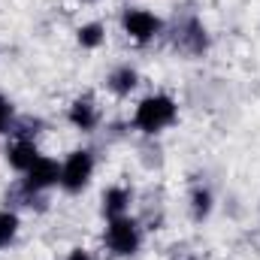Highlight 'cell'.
<instances>
[{"label": "cell", "mask_w": 260, "mask_h": 260, "mask_svg": "<svg viewBox=\"0 0 260 260\" xmlns=\"http://www.w3.org/2000/svg\"><path fill=\"white\" fill-rule=\"evenodd\" d=\"M133 121H136V127L145 130V133H157V130H164L167 124H173L176 121V103H173V97H167V94L145 97L136 106Z\"/></svg>", "instance_id": "6da1fadb"}, {"label": "cell", "mask_w": 260, "mask_h": 260, "mask_svg": "<svg viewBox=\"0 0 260 260\" xmlns=\"http://www.w3.org/2000/svg\"><path fill=\"white\" fill-rule=\"evenodd\" d=\"M91 170H94L91 151H73L67 157V164L61 167V185H64L67 191H73V194L82 191L88 185V179H91Z\"/></svg>", "instance_id": "7a4b0ae2"}, {"label": "cell", "mask_w": 260, "mask_h": 260, "mask_svg": "<svg viewBox=\"0 0 260 260\" xmlns=\"http://www.w3.org/2000/svg\"><path fill=\"white\" fill-rule=\"evenodd\" d=\"M106 242L115 254H133L139 248V230L130 218H112L109 221V230H106Z\"/></svg>", "instance_id": "3957f363"}, {"label": "cell", "mask_w": 260, "mask_h": 260, "mask_svg": "<svg viewBox=\"0 0 260 260\" xmlns=\"http://www.w3.org/2000/svg\"><path fill=\"white\" fill-rule=\"evenodd\" d=\"M55 182H61V167H58V160H52V157H37L34 160V167L27 170V191H43V188H49V185H55Z\"/></svg>", "instance_id": "277c9868"}, {"label": "cell", "mask_w": 260, "mask_h": 260, "mask_svg": "<svg viewBox=\"0 0 260 260\" xmlns=\"http://www.w3.org/2000/svg\"><path fill=\"white\" fill-rule=\"evenodd\" d=\"M124 30H127L136 43H148L160 30V21L151 12H145V9H130L127 15H124Z\"/></svg>", "instance_id": "5b68a950"}, {"label": "cell", "mask_w": 260, "mask_h": 260, "mask_svg": "<svg viewBox=\"0 0 260 260\" xmlns=\"http://www.w3.org/2000/svg\"><path fill=\"white\" fill-rule=\"evenodd\" d=\"M37 157H40V151H37L34 139H18V142L9 148V164H12L18 173H27Z\"/></svg>", "instance_id": "8992f818"}, {"label": "cell", "mask_w": 260, "mask_h": 260, "mask_svg": "<svg viewBox=\"0 0 260 260\" xmlns=\"http://www.w3.org/2000/svg\"><path fill=\"white\" fill-rule=\"evenodd\" d=\"M179 43H182V49L191 52V55H200V52L206 49V30H203V24H200L197 18H188V21H185Z\"/></svg>", "instance_id": "52a82bcc"}, {"label": "cell", "mask_w": 260, "mask_h": 260, "mask_svg": "<svg viewBox=\"0 0 260 260\" xmlns=\"http://www.w3.org/2000/svg\"><path fill=\"white\" fill-rule=\"evenodd\" d=\"M130 206V194L124 188H109L106 194H103V212L109 215V218H121L124 212H127Z\"/></svg>", "instance_id": "ba28073f"}, {"label": "cell", "mask_w": 260, "mask_h": 260, "mask_svg": "<svg viewBox=\"0 0 260 260\" xmlns=\"http://www.w3.org/2000/svg\"><path fill=\"white\" fill-rule=\"evenodd\" d=\"M70 121H73L76 127H82V130H91L94 124H97L94 103H91V100H76V103L70 106Z\"/></svg>", "instance_id": "9c48e42d"}, {"label": "cell", "mask_w": 260, "mask_h": 260, "mask_svg": "<svg viewBox=\"0 0 260 260\" xmlns=\"http://www.w3.org/2000/svg\"><path fill=\"white\" fill-rule=\"evenodd\" d=\"M109 88L115 91V94H130L133 88H136V73L130 70V67H121V70H115L112 76H109Z\"/></svg>", "instance_id": "30bf717a"}, {"label": "cell", "mask_w": 260, "mask_h": 260, "mask_svg": "<svg viewBox=\"0 0 260 260\" xmlns=\"http://www.w3.org/2000/svg\"><path fill=\"white\" fill-rule=\"evenodd\" d=\"M15 233H18V218L12 212H0V248L9 245L15 239Z\"/></svg>", "instance_id": "8fae6325"}, {"label": "cell", "mask_w": 260, "mask_h": 260, "mask_svg": "<svg viewBox=\"0 0 260 260\" xmlns=\"http://www.w3.org/2000/svg\"><path fill=\"white\" fill-rule=\"evenodd\" d=\"M191 212H194L197 221H203V218L212 212V194H209V191H203V188H197L194 197H191Z\"/></svg>", "instance_id": "7c38bea8"}, {"label": "cell", "mask_w": 260, "mask_h": 260, "mask_svg": "<svg viewBox=\"0 0 260 260\" xmlns=\"http://www.w3.org/2000/svg\"><path fill=\"white\" fill-rule=\"evenodd\" d=\"M79 43L85 49H94L103 43V24H82L79 27Z\"/></svg>", "instance_id": "4fadbf2b"}, {"label": "cell", "mask_w": 260, "mask_h": 260, "mask_svg": "<svg viewBox=\"0 0 260 260\" xmlns=\"http://www.w3.org/2000/svg\"><path fill=\"white\" fill-rule=\"evenodd\" d=\"M9 118H12V106H9V100H3V97H0V130H6Z\"/></svg>", "instance_id": "5bb4252c"}, {"label": "cell", "mask_w": 260, "mask_h": 260, "mask_svg": "<svg viewBox=\"0 0 260 260\" xmlns=\"http://www.w3.org/2000/svg\"><path fill=\"white\" fill-rule=\"evenodd\" d=\"M70 260H91V254H88V251H82V248H76V251L70 254Z\"/></svg>", "instance_id": "9a60e30c"}]
</instances>
